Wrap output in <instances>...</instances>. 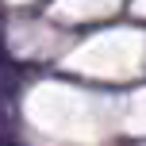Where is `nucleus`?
<instances>
[{"label": "nucleus", "mask_w": 146, "mask_h": 146, "mask_svg": "<svg viewBox=\"0 0 146 146\" xmlns=\"http://www.w3.org/2000/svg\"><path fill=\"white\" fill-rule=\"evenodd\" d=\"M0 146H15V139H12V135L4 131V127H0Z\"/></svg>", "instance_id": "1"}]
</instances>
